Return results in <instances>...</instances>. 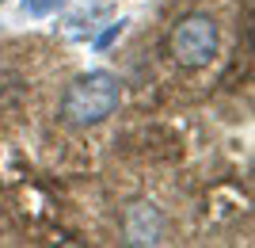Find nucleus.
Instances as JSON below:
<instances>
[{
	"label": "nucleus",
	"instance_id": "obj_6",
	"mask_svg": "<svg viewBox=\"0 0 255 248\" xmlns=\"http://www.w3.org/2000/svg\"><path fill=\"white\" fill-rule=\"evenodd\" d=\"M0 4H4V0H0Z\"/></svg>",
	"mask_w": 255,
	"mask_h": 248
},
{
	"label": "nucleus",
	"instance_id": "obj_4",
	"mask_svg": "<svg viewBox=\"0 0 255 248\" xmlns=\"http://www.w3.org/2000/svg\"><path fill=\"white\" fill-rule=\"evenodd\" d=\"M57 4H61V0H23V11H27V15H50Z\"/></svg>",
	"mask_w": 255,
	"mask_h": 248
},
{
	"label": "nucleus",
	"instance_id": "obj_3",
	"mask_svg": "<svg viewBox=\"0 0 255 248\" xmlns=\"http://www.w3.org/2000/svg\"><path fill=\"white\" fill-rule=\"evenodd\" d=\"M133 214H137L141 222H133V218H129L126 241H133V245H152V241H160V237H156V233H160V222H156V214H149V206H137Z\"/></svg>",
	"mask_w": 255,
	"mask_h": 248
},
{
	"label": "nucleus",
	"instance_id": "obj_5",
	"mask_svg": "<svg viewBox=\"0 0 255 248\" xmlns=\"http://www.w3.org/2000/svg\"><path fill=\"white\" fill-rule=\"evenodd\" d=\"M118 31H122V23H111V27H107V31L96 38V50H107V46H111V42L118 38Z\"/></svg>",
	"mask_w": 255,
	"mask_h": 248
},
{
	"label": "nucleus",
	"instance_id": "obj_2",
	"mask_svg": "<svg viewBox=\"0 0 255 248\" xmlns=\"http://www.w3.org/2000/svg\"><path fill=\"white\" fill-rule=\"evenodd\" d=\"M217 50H221V31H217V19L206 11L183 15L168 34V54L183 69H206L217 57Z\"/></svg>",
	"mask_w": 255,
	"mask_h": 248
},
{
	"label": "nucleus",
	"instance_id": "obj_1",
	"mask_svg": "<svg viewBox=\"0 0 255 248\" xmlns=\"http://www.w3.org/2000/svg\"><path fill=\"white\" fill-rule=\"evenodd\" d=\"M122 103V84L115 73L92 69V73L76 76L61 96V119L69 126H96V122L111 119Z\"/></svg>",
	"mask_w": 255,
	"mask_h": 248
}]
</instances>
